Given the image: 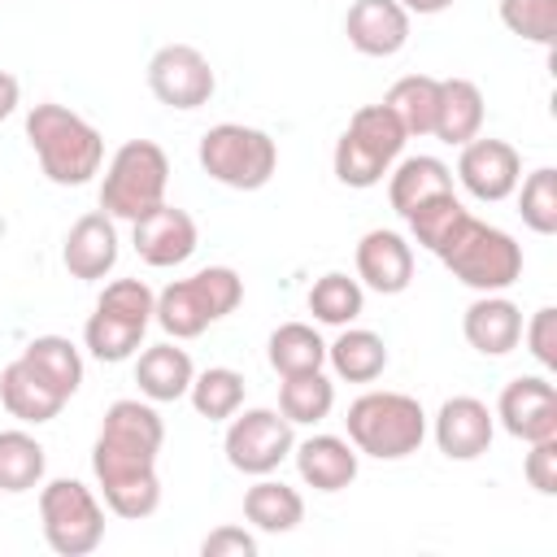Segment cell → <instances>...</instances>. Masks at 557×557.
<instances>
[{
	"mask_svg": "<svg viewBox=\"0 0 557 557\" xmlns=\"http://www.w3.org/2000/svg\"><path fill=\"white\" fill-rule=\"evenodd\" d=\"M165 444L161 413L144 400H113L104 409L91 470L100 479L104 505L117 518H148L161 505V479H157V453Z\"/></svg>",
	"mask_w": 557,
	"mask_h": 557,
	"instance_id": "obj_1",
	"label": "cell"
},
{
	"mask_svg": "<svg viewBox=\"0 0 557 557\" xmlns=\"http://www.w3.org/2000/svg\"><path fill=\"white\" fill-rule=\"evenodd\" d=\"M26 139L39 157V170L61 187H83L104 165L100 131L65 104H52V100L35 104L26 113Z\"/></svg>",
	"mask_w": 557,
	"mask_h": 557,
	"instance_id": "obj_2",
	"label": "cell"
},
{
	"mask_svg": "<svg viewBox=\"0 0 557 557\" xmlns=\"http://www.w3.org/2000/svg\"><path fill=\"white\" fill-rule=\"evenodd\" d=\"M348 444L379 461H400L422 448L426 440V413L405 392H366L344 413Z\"/></svg>",
	"mask_w": 557,
	"mask_h": 557,
	"instance_id": "obj_3",
	"label": "cell"
},
{
	"mask_svg": "<svg viewBox=\"0 0 557 557\" xmlns=\"http://www.w3.org/2000/svg\"><path fill=\"white\" fill-rule=\"evenodd\" d=\"M244 300V278L231 265H209L191 278L170 283L157 296L152 318L161 322V331L170 339H196L205 326H213L218 318L235 313V305Z\"/></svg>",
	"mask_w": 557,
	"mask_h": 557,
	"instance_id": "obj_4",
	"label": "cell"
},
{
	"mask_svg": "<svg viewBox=\"0 0 557 557\" xmlns=\"http://www.w3.org/2000/svg\"><path fill=\"white\" fill-rule=\"evenodd\" d=\"M457 283L474 287V292H505L522 278V248L509 231L487 226L479 218H466L457 226V235L435 252Z\"/></svg>",
	"mask_w": 557,
	"mask_h": 557,
	"instance_id": "obj_5",
	"label": "cell"
},
{
	"mask_svg": "<svg viewBox=\"0 0 557 557\" xmlns=\"http://www.w3.org/2000/svg\"><path fill=\"white\" fill-rule=\"evenodd\" d=\"M165 183H170V157L161 144L152 139H126L104 170L100 183V209L117 222H135L148 209H157L165 200Z\"/></svg>",
	"mask_w": 557,
	"mask_h": 557,
	"instance_id": "obj_6",
	"label": "cell"
},
{
	"mask_svg": "<svg viewBox=\"0 0 557 557\" xmlns=\"http://www.w3.org/2000/svg\"><path fill=\"white\" fill-rule=\"evenodd\" d=\"M405 126L387 104H366L348 117L344 135L335 139V178L344 187H374L396 165L405 148Z\"/></svg>",
	"mask_w": 557,
	"mask_h": 557,
	"instance_id": "obj_7",
	"label": "cell"
},
{
	"mask_svg": "<svg viewBox=\"0 0 557 557\" xmlns=\"http://www.w3.org/2000/svg\"><path fill=\"white\" fill-rule=\"evenodd\" d=\"M200 170L235 191H257L274 178L278 165V148L265 131L244 126V122H218L200 135Z\"/></svg>",
	"mask_w": 557,
	"mask_h": 557,
	"instance_id": "obj_8",
	"label": "cell"
},
{
	"mask_svg": "<svg viewBox=\"0 0 557 557\" xmlns=\"http://www.w3.org/2000/svg\"><path fill=\"white\" fill-rule=\"evenodd\" d=\"M39 522L48 548L61 557H87L104 540V509L78 479H52L39 487Z\"/></svg>",
	"mask_w": 557,
	"mask_h": 557,
	"instance_id": "obj_9",
	"label": "cell"
},
{
	"mask_svg": "<svg viewBox=\"0 0 557 557\" xmlns=\"http://www.w3.org/2000/svg\"><path fill=\"white\" fill-rule=\"evenodd\" d=\"M226 461L239 470V474H270L278 470L292 448H296V435H292V422L278 413V409H244L239 418L231 413V426H226Z\"/></svg>",
	"mask_w": 557,
	"mask_h": 557,
	"instance_id": "obj_10",
	"label": "cell"
},
{
	"mask_svg": "<svg viewBox=\"0 0 557 557\" xmlns=\"http://www.w3.org/2000/svg\"><path fill=\"white\" fill-rule=\"evenodd\" d=\"M148 87L165 109H200L209 104L218 78L200 48L191 44H165L148 61Z\"/></svg>",
	"mask_w": 557,
	"mask_h": 557,
	"instance_id": "obj_11",
	"label": "cell"
},
{
	"mask_svg": "<svg viewBox=\"0 0 557 557\" xmlns=\"http://www.w3.org/2000/svg\"><path fill=\"white\" fill-rule=\"evenodd\" d=\"M457 178H461V187H466L474 200L496 205V200H505V196L518 191L522 157H518V148L505 144V139H483V135H474L470 144H461Z\"/></svg>",
	"mask_w": 557,
	"mask_h": 557,
	"instance_id": "obj_12",
	"label": "cell"
},
{
	"mask_svg": "<svg viewBox=\"0 0 557 557\" xmlns=\"http://www.w3.org/2000/svg\"><path fill=\"white\" fill-rule=\"evenodd\" d=\"M496 418L522 444L548 440V435H557V387L540 374H522V379L505 383V392L496 400Z\"/></svg>",
	"mask_w": 557,
	"mask_h": 557,
	"instance_id": "obj_13",
	"label": "cell"
},
{
	"mask_svg": "<svg viewBox=\"0 0 557 557\" xmlns=\"http://www.w3.org/2000/svg\"><path fill=\"white\" fill-rule=\"evenodd\" d=\"M131 244L139 252V261L157 265V270H170V265H183L191 252H196V222L187 209H174V205H157L148 209L144 218L131 222Z\"/></svg>",
	"mask_w": 557,
	"mask_h": 557,
	"instance_id": "obj_14",
	"label": "cell"
},
{
	"mask_svg": "<svg viewBox=\"0 0 557 557\" xmlns=\"http://www.w3.org/2000/svg\"><path fill=\"white\" fill-rule=\"evenodd\" d=\"M496 431L492 409L479 396H448L435 413V444L448 461H474L487 453Z\"/></svg>",
	"mask_w": 557,
	"mask_h": 557,
	"instance_id": "obj_15",
	"label": "cell"
},
{
	"mask_svg": "<svg viewBox=\"0 0 557 557\" xmlns=\"http://www.w3.org/2000/svg\"><path fill=\"white\" fill-rule=\"evenodd\" d=\"M344 35L361 57H396L409 44V13L400 0H352Z\"/></svg>",
	"mask_w": 557,
	"mask_h": 557,
	"instance_id": "obj_16",
	"label": "cell"
},
{
	"mask_svg": "<svg viewBox=\"0 0 557 557\" xmlns=\"http://www.w3.org/2000/svg\"><path fill=\"white\" fill-rule=\"evenodd\" d=\"M61 261L74 278L83 283H96L104 278L113 265H117V226L113 218L100 209V213H83L70 231H65V244H61Z\"/></svg>",
	"mask_w": 557,
	"mask_h": 557,
	"instance_id": "obj_17",
	"label": "cell"
},
{
	"mask_svg": "<svg viewBox=\"0 0 557 557\" xmlns=\"http://www.w3.org/2000/svg\"><path fill=\"white\" fill-rule=\"evenodd\" d=\"M357 278L379 292V296H396L409 287L413 278V248L405 235L396 231H366L357 244Z\"/></svg>",
	"mask_w": 557,
	"mask_h": 557,
	"instance_id": "obj_18",
	"label": "cell"
},
{
	"mask_svg": "<svg viewBox=\"0 0 557 557\" xmlns=\"http://www.w3.org/2000/svg\"><path fill=\"white\" fill-rule=\"evenodd\" d=\"M461 331H466V344L483 357H505L518 348L522 339V309L509 300V296H496V292H483L466 318H461Z\"/></svg>",
	"mask_w": 557,
	"mask_h": 557,
	"instance_id": "obj_19",
	"label": "cell"
},
{
	"mask_svg": "<svg viewBox=\"0 0 557 557\" xmlns=\"http://www.w3.org/2000/svg\"><path fill=\"white\" fill-rule=\"evenodd\" d=\"M292 457L313 492H344L357 479V448L339 435H309L292 448Z\"/></svg>",
	"mask_w": 557,
	"mask_h": 557,
	"instance_id": "obj_20",
	"label": "cell"
},
{
	"mask_svg": "<svg viewBox=\"0 0 557 557\" xmlns=\"http://www.w3.org/2000/svg\"><path fill=\"white\" fill-rule=\"evenodd\" d=\"M0 400H4V409L13 413V418H22V422H52L57 413H61V405H65V396L26 361V357H17V361H9L4 370H0Z\"/></svg>",
	"mask_w": 557,
	"mask_h": 557,
	"instance_id": "obj_21",
	"label": "cell"
},
{
	"mask_svg": "<svg viewBox=\"0 0 557 557\" xmlns=\"http://www.w3.org/2000/svg\"><path fill=\"white\" fill-rule=\"evenodd\" d=\"M483 131V91L470 78H440V104H435V139L444 144H470Z\"/></svg>",
	"mask_w": 557,
	"mask_h": 557,
	"instance_id": "obj_22",
	"label": "cell"
},
{
	"mask_svg": "<svg viewBox=\"0 0 557 557\" xmlns=\"http://www.w3.org/2000/svg\"><path fill=\"white\" fill-rule=\"evenodd\" d=\"M191 379H196V366L187 348H174V344H152L135 361V383L148 400H178L187 396Z\"/></svg>",
	"mask_w": 557,
	"mask_h": 557,
	"instance_id": "obj_23",
	"label": "cell"
},
{
	"mask_svg": "<svg viewBox=\"0 0 557 557\" xmlns=\"http://www.w3.org/2000/svg\"><path fill=\"white\" fill-rule=\"evenodd\" d=\"M244 518L265 531V535H283V531H296L305 522V496L278 479H257L248 492H244Z\"/></svg>",
	"mask_w": 557,
	"mask_h": 557,
	"instance_id": "obj_24",
	"label": "cell"
},
{
	"mask_svg": "<svg viewBox=\"0 0 557 557\" xmlns=\"http://www.w3.org/2000/svg\"><path fill=\"white\" fill-rule=\"evenodd\" d=\"M392 183H387V200L400 218H409L422 200L440 196V191H453V170L440 161V157H405L396 170H387Z\"/></svg>",
	"mask_w": 557,
	"mask_h": 557,
	"instance_id": "obj_25",
	"label": "cell"
},
{
	"mask_svg": "<svg viewBox=\"0 0 557 557\" xmlns=\"http://www.w3.org/2000/svg\"><path fill=\"white\" fill-rule=\"evenodd\" d=\"M326 361L348 383H374L387 366V344H383V335H374L366 326H344L339 339L326 344Z\"/></svg>",
	"mask_w": 557,
	"mask_h": 557,
	"instance_id": "obj_26",
	"label": "cell"
},
{
	"mask_svg": "<svg viewBox=\"0 0 557 557\" xmlns=\"http://www.w3.org/2000/svg\"><path fill=\"white\" fill-rule=\"evenodd\" d=\"M396 122L405 126V135H431L435 131V104H440V78L431 74H405L392 83L387 100H383Z\"/></svg>",
	"mask_w": 557,
	"mask_h": 557,
	"instance_id": "obj_27",
	"label": "cell"
},
{
	"mask_svg": "<svg viewBox=\"0 0 557 557\" xmlns=\"http://www.w3.org/2000/svg\"><path fill=\"white\" fill-rule=\"evenodd\" d=\"M335 405V383L322 374V370H305V374H283V387H278V413L296 426H313L331 413Z\"/></svg>",
	"mask_w": 557,
	"mask_h": 557,
	"instance_id": "obj_28",
	"label": "cell"
},
{
	"mask_svg": "<svg viewBox=\"0 0 557 557\" xmlns=\"http://www.w3.org/2000/svg\"><path fill=\"white\" fill-rule=\"evenodd\" d=\"M22 357H26L65 400L78 392V383H83V357H78V348H74L65 335H35V339L22 348Z\"/></svg>",
	"mask_w": 557,
	"mask_h": 557,
	"instance_id": "obj_29",
	"label": "cell"
},
{
	"mask_svg": "<svg viewBox=\"0 0 557 557\" xmlns=\"http://www.w3.org/2000/svg\"><path fill=\"white\" fill-rule=\"evenodd\" d=\"M187 396H191V409L200 418L222 422V418L239 413V405H244V374L231 370V366H209V370H200L191 379Z\"/></svg>",
	"mask_w": 557,
	"mask_h": 557,
	"instance_id": "obj_30",
	"label": "cell"
},
{
	"mask_svg": "<svg viewBox=\"0 0 557 557\" xmlns=\"http://www.w3.org/2000/svg\"><path fill=\"white\" fill-rule=\"evenodd\" d=\"M44 479V444L26 431H0V492H30Z\"/></svg>",
	"mask_w": 557,
	"mask_h": 557,
	"instance_id": "obj_31",
	"label": "cell"
},
{
	"mask_svg": "<svg viewBox=\"0 0 557 557\" xmlns=\"http://www.w3.org/2000/svg\"><path fill=\"white\" fill-rule=\"evenodd\" d=\"M361 305H366L361 283L348 278V274H339V270L322 274V278L309 287V313H313L318 322H326V326H348V322H357V318H361Z\"/></svg>",
	"mask_w": 557,
	"mask_h": 557,
	"instance_id": "obj_32",
	"label": "cell"
},
{
	"mask_svg": "<svg viewBox=\"0 0 557 557\" xmlns=\"http://www.w3.org/2000/svg\"><path fill=\"white\" fill-rule=\"evenodd\" d=\"M326 361V344L313 326L305 322H283L270 335V366L278 374H305V370H322Z\"/></svg>",
	"mask_w": 557,
	"mask_h": 557,
	"instance_id": "obj_33",
	"label": "cell"
},
{
	"mask_svg": "<svg viewBox=\"0 0 557 557\" xmlns=\"http://www.w3.org/2000/svg\"><path fill=\"white\" fill-rule=\"evenodd\" d=\"M470 218V209L453 196V191H440V196H431V200H422L405 222H409V231H413V239L426 248V252H440L453 235H457V226Z\"/></svg>",
	"mask_w": 557,
	"mask_h": 557,
	"instance_id": "obj_34",
	"label": "cell"
},
{
	"mask_svg": "<svg viewBox=\"0 0 557 557\" xmlns=\"http://www.w3.org/2000/svg\"><path fill=\"white\" fill-rule=\"evenodd\" d=\"M144 331H148V326L96 309V313L87 318V326H83V344H87V352H91L96 361H109V366H113V361H126V357L144 344Z\"/></svg>",
	"mask_w": 557,
	"mask_h": 557,
	"instance_id": "obj_35",
	"label": "cell"
},
{
	"mask_svg": "<svg viewBox=\"0 0 557 557\" xmlns=\"http://www.w3.org/2000/svg\"><path fill=\"white\" fill-rule=\"evenodd\" d=\"M518 213L535 235H553L557 231V170L553 165H540V170H531L522 178Z\"/></svg>",
	"mask_w": 557,
	"mask_h": 557,
	"instance_id": "obj_36",
	"label": "cell"
},
{
	"mask_svg": "<svg viewBox=\"0 0 557 557\" xmlns=\"http://www.w3.org/2000/svg\"><path fill=\"white\" fill-rule=\"evenodd\" d=\"M500 22L527 44H557V0H500Z\"/></svg>",
	"mask_w": 557,
	"mask_h": 557,
	"instance_id": "obj_37",
	"label": "cell"
},
{
	"mask_svg": "<svg viewBox=\"0 0 557 557\" xmlns=\"http://www.w3.org/2000/svg\"><path fill=\"white\" fill-rule=\"evenodd\" d=\"M96 309L148 326V322H152V309H157V296H152V287H148L144 278H113V283L100 292Z\"/></svg>",
	"mask_w": 557,
	"mask_h": 557,
	"instance_id": "obj_38",
	"label": "cell"
},
{
	"mask_svg": "<svg viewBox=\"0 0 557 557\" xmlns=\"http://www.w3.org/2000/svg\"><path fill=\"white\" fill-rule=\"evenodd\" d=\"M527 348H531V357H535L544 370H557V309H553V305H544V309L531 313Z\"/></svg>",
	"mask_w": 557,
	"mask_h": 557,
	"instance_id": "obj_39",
	"label": "cell"
},
{
	"mask_svg": "<svg viewBox=\"0 0 557 557\" xmlns=\"http://www.w3.org/2000/svg\"><path fill=\"white\" fill-rule=\"evenodd\" d=\"M522 470H527V479H531V487H535L540 496H553V492H557V435L535 440Z\"/></svg>",
	"mask_w": 557,
	"mask_h": 557,
	"instance_id": "obj_40",
	"label": "cell"
},
{
	"mask_svg": "<svg viewBox=\"0 0 557 557\" xmlns=\"http://www.w3.org/2000/svg\"><path fill=\"white\" fill-rule=\"evenodd\" d=\"M205 557H257V540L244 527H218L200 540Z\"/></svg>",
	"mask_w": 557,
	"mask_h": 557,
	"instance_id": "obj_41",
	"label": "cell"
},
{
	"mask_svg": "<svg viewBox=\"0 0 557 557\" xmlns=\"http://www.w3.org/2000/svg\"><path fill=\"white\" fill-rule=\"evenodd\" d=\"M17 96H22V87H17V78L9 74V70H0V122L17 109Z\"/></svg>",
	"mask_w": 557,
	"mask_h": 557,
	"instance_id": "obj_42",
	"label": "cell"
},
{
	"mask_svg": "<svg viewBox=\"0 0 557 557\" xmlns=\"http://www.w3.org/2000/svg\"><path fill=\"white\" fill-rule=\"evenodd\" d=\"M453 0H400L405 13H444Z\"/></svg>",
	"mask_w": 557,
	"mask_h": 557,
	"instance_id": "obj_43",
	"label": "cell"
}]
</instances>
